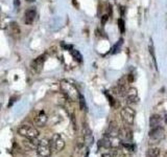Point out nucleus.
Returning a JSON list of instances; mask_svg holds the SVG:
<instances>
[{
    "label": "nucleus",
    "mask_w": 167,
    "mask_h": 157,
    "mask_svg": "<svg viewBox=\"0 0 167 157\" xmlns=\"http://www.w3.org/2000/svg\"><path fill=\"white\" fill-rule=\"evenodd\" d=\"M61 90L63 91L64 95L67 98V100L71 102L78 101V96H80V92H78V88L73 85V84L69 83L68 81H62L60 84Z\"/></svg>",
    "instance_id": "nucleus-1"
},
{
    "label": "nucleus",
    "mask_w": 167,
    "mask_h": 157,
    "mask_svg": "<svg viewBox=\"0 0 167 157\" xmlns=\"http://www.w3.org/2000/svg\"><path fill=\"white\" fill-rule=\"evenodd\" d=\"M17 133L25 138H37L39 136V130L30 125H22L17 129Z\"/></svg>",
    "instance_id": "nucleus-2"
},
{
    "label": "nucleus",
    "mask_w": 167,
    "mask_h": 157,
    "mask_svg": "<svg viewBox=\"0 0 167 157\" xmlns=\"http://www.w3.org/2000/svg\"><path fill=\"white\" fill-rule=\"evenodd\" d=\"M49 144H50L51 151L56 153L61 152V151L65 148V140H64V138L62 137L60 134H58V133L52 135V137L49 140Z\"/></svg>",
    "instance_id": "nucleus-3"
},
{
    "label": "nucleus",
    "mask_w": 167,
    "mask_h": 157,
    "mask_svg": "<svg viewBox=\"0 0 167 157\" xmlns=\"http://www.w3.org/2000/svg\"><path fill=\"white\" fill-rule=\"evenodd\" d=\"M37 153L40 157H49L51 155V148H50V144H49V140L46 138H43V139L39 140V144H38V147H37Z\"/></svg>",
    "instance_id": "nucleus-4"
},
{
    "label": "nucleus",
    "mask_w": 167,
    "mask_h": 157,
    "mask_svg": "<svg viewBox=\"0 0 167 157\" xmlns=\"http://www.w3.org/2000/svg\"><path fill=\"white\" fill-rule=\"evenodd\" d=\"M120 116H121V118H122V120H123L126 125L131 126V125H133V124H134V120H135V116H136V112H135V110H134L133 108H131V107L126 106V107H123V108L121 109Z\"/></svg>",
    "instance_id": "nucleus-5"
},
{
    "label": "nucleus",
    "mask_w": 167,
    "mask_h": 157,
    "mask_svg": "<svg viewBox=\"0 0 167 157\" xmlns=\"http://www.w3.org/2000/svg\"><path fill=\"white\" fill-rule=\"evenodd\" d=\"M149 138L154 141H160L163 137L165 136L164 128L162 126H158V127H154L149 130Z\"/></svg>",
    "instance_id": "nucleus-6"
},
{
    "label": "nucleus",
    "mask_w": 167,
    "mask_h": 157,
    "mask_svg": "<svg viewBox=\"0 0 167 157\" xmlns=\"http://www.w3.org/2000/svg\"><path fill=\"white\" fill-rule=\"evenodd\" d=\"M118 136L123 142H131L133 140V131L128 127V125L125 127H121L118 130Z\"/></svg>",
    "instance_id": "nucleus-7"
},
{
    "label": "nucleus",
    "mask_w": 167,
    "mask_h": 157,
    "mask_svg": "<svg viewBox=\"0 0 167 157\" xmlns=\"http://www.w3.org/2000/svg\"><path fill=\"white\" fill-rule=\"evenodd\" d=\"M45 59H46L45 56H40L32 62V65H30V66H32V69L34 72H36V74H40V72H41L44 67Z\"/></svg>",
    "instance_id": "nucleus-8"
},
{
    "label": "nucleus",
    "mask_w": 167,
    "mask_h": 157,
    "mask_svg": "<svg viewBox=\"0 0 167 157\" xmlns=\"http://www.w3.org/2000/svg\"><path fill=\"white\" fill-rule=\"evenodd\" d=\"M125 98H126V103L128 104H137L139 102V96H138V92H137V89L131 87L130 89H128V92L125 94Z\"/></svg>",
    "instance_id": "nucleus-9"
},
{
    "label": "nucleus",
    "mask_w": 167,
    "mask_h": 157,
    "mask_svg": "<svg viewBox=\"0 0 167 157\" xmlns=\"http://www.w3.org/2000/svg\"><path fill=\"white\" fill-rule=\"evenodd\" d=\"M8 32H10V35L11 37L14 38V39H19L20 38V35H21V30H20V26L18 25L17 22H15V21H13V22L10 23V25H8Z\"/></svg>",
    "instance_id": "nucleus-10"
},
{
    "label": "nucleus",
    "mask_w": 167,
    "mask_h": 157,
    "mask_svg": "<svg viewBox=\"0 0 167 157\" xmlns=\"http://www.w3.org/2000/svg\"><path fill=\"white\" fill-rule=\"evenodd\" d=\"M130 153L125 148H123L122 146H118V147L113 148L112 151V155L113 157H130Z\"/></svg>",
    "instance_id": "nucleus-11"
},
{
    "label": "nucleus",
    "mask_w": 167,
    "mask_h": 157,
    "mask_svg": "<svg viewBox=\"0 0 167 157\" xmlns=\"http://www.w3.org/2000/svg\"><path fill=\"white\" fill-rule=\"evenodd\" d=\"M47 120H48V117H47L46 113L44 111H40L38 113V115L35 117V124H36L38 127H44L46 125Z\"/></svg>",
    "instance_id": "nucleus-12"
},
{
    "label": "nucleus",
    "mask_w": 167,
    "mask_h": 157,
    "mask_svg": "<svg viewBox=\"0 0 167 157\" xmlns=\"http://www.w3.org/2000/svg\"><path fill=\"white\" fill-rule=\"evenodd\" d=\"M38 144H39V140L37 139V138H26L25 140H23V146H24V148L29 150V151L37 150Z\"/></svg>",
    "instance_id": "nucleus-13"
},
{
    "label": "nucleus",
    "mask_w": 167,
    "mask_h": 157,
    "mask_svg": "<svg viewBox=\"0 0 167 157\" xmlns=\"http://www.w3.org/2000/svg\"><path fill=\"white\" fill-rule=\"evenodd\" d=\"M36 15H37L36 8H30L28 10H26V12H25V23L28 25L32 24L34 22L35 18H36Z\"/></svg>",
    "instance_id": "nucleus-14"
},
{
    "label": "nucleus",
    "mask_w": 167,
    "mask_h": 157,
    "mask_svg": "<svg viewBox=\"0 0 167 157\" xmlns=\"http://www.w3.org/2000/svg\"><path fill=\"white\" fill-rule=\"evenodd\" d=\"M84 141L87 146H90L93 141V136H92V132L89 129L87 125H84Z\"/></svg>",
    "instance_id": "nucleus-15"
},
{
    "label": "nucleus",
    "mask_w": 167,
    "mask_h": 157,
    "mask_svg": "<svg viewBox=\"0 0 167 157\" xmlns=\"http://www.w3.org/2000/svg\"><path fill=\"white\" fill-rule=\"evenodd\" d=\"M84 145H85V141H84V137L78 139L75 144L74 147V151H73V157H78L82 153V149H84Z\"/></svg>",
    "instance_id": "nucleus-16"
},
{
    "label": "nucleus",
    "mask_w": 167,
    "mask_h": 157,
    "mask_svg": "<svg viewBox=\"0 0 167 157\" xmlns=\"http://www.w3.org/2000/svg\"><path fill=\"white\" fill-rule=\"evenodd\" d=\"M161 123H162V117H161L159 114H154V115L150 116V120H149L150 128L161 126Z\"/></svg>",
    "instance_id": "nucleus-17"
},
{
    "label": "nucleus",
    "mask_w": 167,
    "mask_h": 157,
    "mask_svg": "<svg viewBox=\"0 0 167 157\" xmlns=\"http://www.w3.org/2000/svg\"><path fill=\"white\" fill-rule=\"evenodd\" d=\"M161 152L158 148H150L146 152V157H160Z\"/></svg>",
    "instance_id": "nucleus-18"
},
{
    "label": "nucleus",
    "mask_w": 167,
    "mask_h": 157,
    "mask_svg": "<svg viewBox=\"0 0 167 157\" xmlns=\"http://www.w3.org/2000/svg\"><path fill=\"white\" fill-rule=\"evenodd\" d=\"M71 54H72L73 59L78 62H82V56L80 54V52L78 50H75V49H71Z\"/></svg>",
    "instance_id": "nucleus-19"
},
{
    "label": "nucleus",
    "mask_w": 167,
    "mask_h": 157,
    "mask_svg": "<svg viewBox=\"0 0 167 157\" xmlns=\"http://www.w3.org/2000/svg\"><path fill=\"white\" fill-rule=\"evenodd\" d=\"M78 102H80V110H86V109H87V106H86L85 98H84V95H82V94H80V96H78Z\"/></svg>",
    "instance_id": "nucleus-20"
},
{
    "label": "nucleus",
    "mask_w": 167,
    "mask_h": 157,
    "mask_svg": "<svg viewBox=\"0 0 167 157\" xmlns=\"http://www.w3.org/2000/svg\"><path fill=\"white\" fill-rule=\"evenodd\" d=\"M121 146L123 148H125L128 152H133L134 150H135V146L132 142H121Z\"/></svg>",
    "instance_id": "nucleus-21"
},
{
    "label": "nucleus",
    "mask_w": 167,
    "mask_h": 157,
    "mask_svg": "<svg viewBox=\"0 0 167 157\" xmlns=\"http://www.w3.org/2000/svg\"><path fill=\"white\" fill-rule=\"evenodd\" d=\"M122 43H123V40L120 39L118 41V43H117V44L113 47V49H112V52H113V54H116V52H119V48H120V45L122 44Z\"/></svg>",
    "instance_id": "nucleus-22"
},
{
    "label": "nucleus",
    "mask_w": 167,
    "mask_h": 157,
    "mask_svg": "<svg viewBox=\"0 0 167 157\" xmlns=\"http://www.w3.org/2000/svg\"><path fill=\"white\" fill-rule=\"evenodd\" d=\"M118 27H119V30L121 33H124L125 30V26H124V20L123 19H118Z\"/></svg>",
    "instance_id": "nucleus-23"
},
{
    "label": "nucleus",
    "mask_w": 167,
    "mask_h": 157,
    "mask_svg": "<svg viewBox=\"0 0 167 157\" xmlns=\"http://www.w3.org/2000/svg\"><path fill=\"white\" fill-rule=\"evenodd\" d=\"M104 94H106V95H107V98H109L110 105H111V106H114V104H115V101H114L113 96H112V95H110V94H109V92H108V91H104Z\"/></svg>",
    "instance_id": "nucleus-24"
},
{
    "label": "nucleus",
    "mask_w": 167,
    "mask_h": 157,
    "mask_svg": "<svg viewBox=\"0 0 167 157\" xmlns=\"http://www.w3.org/2000/svg\"><path fill=\"white\" fill-rule=\"evenodd\" d=\"M149 52H150V54H151V57H153V59H154V62H155V64H156V66H157V63H156V58H155V52H154V46H153V43H150L149 44Z\"/></svg>",
    "instance_id": "nucleus-25"
},
{
    "label": "nucleus",
    "mask_w": 167,
    "mask_h": 157,
    "mask_svg": "<svg viewBox=\"0 0 167 157\" xmlns=\"http://www.w3.org/2000/svg\"><path fill=\"white\" fill-rule=\"evenodd\" d=\"M108 19H109V16L106 14V15H104L101 17V25H104L106 23H107V21H108Z\"/></svg>",
    "instance_id": "nucleus-26"
},
{
    "label": "nucleus",
    "mask_w": 167,
    "mask_h": 157,
    "mask_svg": "<svg viewBox=\"0 0 167 157\" xmlns=\"http://www.w3.org/2000/svg\"><path fill=\"white\" fill-rule=\"evenodd\" d=\"M101 157H113V155L110 154V153H104V154H102Z\"/></svg>",
    "instance_id": "nucleus-27"
},
{
    "label": "nucleus",
    "mask_w": 167,
    "mask_h": 157,
    "mask_svg": "<svg viewBox=\"0 0 167 157\" xmlns=\"http://www.w3.org/2000/svg\"><path fill=\"white\" fill-rule=\"evenodd\" d=\"M124 12H125V8H122V6H121V8H120V13H121V15H123Z\"/></svg>",
    "instance_id": "nucleus-28"
},
{
    "label": "nucleus",
    "mask_w": 167,
    "mask_h": 157,
    "mask_svg": "<svg viewBox=\"0 0 167 157\" xmlns=\"http://www.w3.org/2000/svg\"><path fill=\"white\" fill-rule=\"evenodd\" d=\"M15 5H16V6L20 5V1H19V0H15Z\"/></svg>",
    "instance_id": "nucleus-29"
},
{
    "label": "nucleus",
    "mask_w": 167,
    "mask_h": 157,
    "mask_svg": "<svg viewBox=\"0 0 167 157\" xmlns=\"http://www.w3.org/2000/svg\"><path fill=\"white\" fill-rule=\"evenodd\" d=\"M164 122H165V124H167V113L165 114V116H164Z\"/></svg>",
    "instance_id": "nucleus-30"
},
{
    "label": "nucleus",
    "mask_w": 167,
    "mask_h": 157,
    "mask_svg": "<svg viewBox=\"0 0 167 157\" xmlns=\"http://www.w3.org/2000/svg\"><path fill=\"white\" fill-rule=\"evenodd\" d=\"M26 1H27V2H34L35 0H26Z\"/></svg>",
    "instance_id": "nucleus-31"
},
{
    "label": "nucleus",
    "mask_w": 167,
    "mask_h": 157,
    "mask_svg": "<svg viewBox=\"0 0 167 157\" xmlns=\"http://www.w3.org/2000/svg\"><path fill=\"white\" fill-rule=\"evenodd\" d=\"M164 157H167V152L165 153V155H164Z\"/></svg>",
    "instance_id": "nucleus-32"
}]
</instances>
